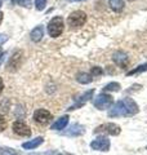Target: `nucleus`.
Instances as JSON below:
<instances>
[{"instance_id": "obj_1", "label": "nucleus", "mask_w": 147, "mask_h": 155, "mask_svg": "<svg viewBox=\"0 0 147 155\" xmlns=\"http://www.w3.org/2000/svg\"><path fill=\"white\" fill-rule=\"evenodd\" d=\"M139 111L138 105L132 98L126 97L124 100L117 101L116 104L109 110V116L110 118H119V116H132L136 115Z\"/></svg>"}, {"instance_id": "obj_2", "label": "nucleus", "mask_w": 147, "mask_h": 155, "mask_svg": "<svg viewBox=\"0 0 147 155\" xmlns=\"http://www.w3.org/2000/svg\"><path fill=\"white\" fill-rule=\"evenodd\" d=\"M65 28V23H63V18L62 17H53L48 23V34L52 38H57L60 36L63 32Z\"/></svg>"}, {"instance_id": "obj_3", "label": "nucleus", "mask_w": 147, "mask_h": 155, "mask_svg": "<svg viewBox=\"0 0 147 155\" xmlns=\"http://www.w3.org/2000/svg\"><path fill=\"white\" fill-rule=\"evenodd\" d=\"M87 22V14L83 11H75L72 12L67 18V23L71 27H80Z\"/></svg>"}, {"instance_id": "obj_4", "label": "nucleus", "mask_w": 147, "mask_h": 155, "mask_svg": "<svg viewBox=\"0 0 147 155\" xmlns=\"http://www.w3.org/2000/svg\"><path fill=\"white\" fill-rule=\"evenodd\" d=\"M112 102H114V98H112L110 94L101 93L94 98L93 105H94V107H97L98 110H106L112 105Z\"/></svg>"}, {"instance_id": "obj_5", "label": "nucleus", "mask_w": 147, "mask_h": 155, "mask_svg": "<svg viewBox=\"0 0 147 155\" xmlns=\"http://www.w3.org/2000/svg\"><path fill=\"white\" fill-rule=\"evenodd\" d=\"M120 132H121V128L115 123L101 124L94 129V133H106L110 136H117V134H120Z\"/></svg>"}, {"instance_id": "obj_6", "label": "nucleus", "mask_w": 147, "mask_h": 155, "mask_svg": "<svg viewBox=\"0 0 147 155\" xmlns=\"http://www.w3.org/2000/svg\"><path fill=\"white\" fill-rule=\"evenodd\" d=\"M90 147L97 151H109L110 150V140L105 136H98L90 142Z\"/></svg>"}, {"instance_id": "obj_7", "label": "nucleus", "mask_w": 147, "mask_h": 155, "mask_svg": "<svg viewBox=\"0 0 147 155\" xmlns=\"http://www.w3.org/2000/svg\"><path fill=\"white\" fill-rule=\"evenodd\" d=\"M12 128H13V132L16 134H18V136H23V137H30L31 136L30 127H28L26 123H23L22 120H17V122H14L13 125H12Z\"/></svg>"}, {"instance_id": "obj_8", "label": "nucleus", "mask_w": 147, "mask_h": 155, "mask_svg": "<svg viewBox=\"0 0 147 155\" xmlns=\"http://www.w3.org/2000/svg\"><path fill=\"white\" fill-rule=\"evenodd\" d=\"M34 120L39 124H45L52 120V114L45 109H38L34 113Z\"/></svg>"}, {"instance_id": "obj_9", "label": "nucleus", "mask_w": 147, "mask_h": 155, "mask_svg": "<svg viewBox=\"0 0 147 155\" xmlns=\"http://www.w3.org/2000/svg\"><path fill=\"white\" fill-rule=\"evenodd\" d=\"M93 94H94V89H90V91H88V92H85V93H83L79 98H77L76 101H75V104H74L72 106H70V111H72V110H76V109H79V107H81V106H84L88 101H89L92 97H93Z\"/></svg>"}, {"instance_id": "obj_10", "label": "nucleus", "mask_w": 147, "mask_h": 155, "mask_svg": "<svg viewBox=\"0 0 147 155\" xmlns=\"http://www.w3.org/2000/svg\"><path fill=\"white\" fill-rule=\"evenodd\" d=\"M112 60H114L115 64L117 66H120L121 69H125V67L129 65V57L125 52H122V51L115 52L114 56H112Z\"/></svg>"}, {"instance_id": "obj_11", "label": "nucleus", "mask_w": 147, "mask_h": 155, "mask_svg": "<svg viewBox=\"0 0 147 155\" xmlns=\"http://www.w3.org/2000/svg\"><path fill=\"white\" fill-rule=\"evenodd\" d=\"M84 133H85V128L81 124H72L67 130L62 132L63 136H70V137H77V136H81Z\"/></svg>"}, {"instance_id": "obj_12", "label": "nucleus", "mask_w": 147, "mask_h": 155, "mask_svg": "<svg viewBox=\"0 0 147 155\" xmlns=\"http://www.w3.org/2000/svg\"><path fill=\"white\" fill-rule=\"evenodd\" d=\"M68 115H63V116H61L60 119H57L54 123L52 124V127H51V129H53V130H62V129H65L66 128V125L68 124Z\"/></svg>"}, {"instance_id": "obj_13", "label": "nucleus", "mask_w": 147, "mask_h": 155, "mask_svg": "<svg viewBox=\"0 0 147 155\" xmlns=\"http://www.w3.org/2000/svg\"><path fill=\"white\" fill-rule=\"evenodd\" d=\"M44 142V138L43 137H36L35 140H31V141H27V142H23L22 143V147L26 149V150H31V149H35L38 146Z\"/></svg>"}, {"instance_id": "obj_14", "label": "nucleus", "mask_w": 147, "mask_h": 155, "mask_svg": "<svg viewBox=\"0 0 147 155\" xmlns=\"http://www.w3.org/2000/svg\"><path fill=\"white\" fill-rule=\"evenodd\" d=\"M30 36H31V40L32 41H40L41 39H43V36H44V27L43 26H38V27H35L34 30L31 31V34H30Z\"/></svg>"}, {"instance_id": "obj_15", "label": "nucleus", "mask_w": 147, "mask_h": 155, "mask_svg": "<svg viewBox=\"0 0 147 155\" xmlns=\"http://www.w3.org/2000/svg\"><path fill=\"white\" fill-rule=\"evenodd\" d=\"M76 80L80 84H88L93 80V76L90 74H88V72H80V74L76 75Z\"/></svg>"}, {"instance_id": "obj_16", "label": "nucleus", "mask_w": 147, "mask_h": 155, "mask_svg": "<svg viewBox=\"0 0 147 155\" xmlns=\"http://www.w3.org/2000/svg\"><path fill=\"white\" fill-rule=\"evenodd\" d=\"M109 3H110L111 9L115 12H120L124 8V2L122 0H109Z\"/></svg>"}, {"instance_id": "obj_17", "label": "nucleus", "mask_w": 147, "mask_h": 155, "mask_svg": "<svg viewBox=\"0 0 147 155\" xmlns=\"http://www.w3.org/2000/svg\"><path fill=\"white\" fill-rule=\"evenodd\" d=\"M120 88H121V87H120L119 83H116V81H111V83H109L105 87L103 91L105 92H119Z\"/></svg>"}, {"instance_id": "obj_18", "label": "nucleus", "mask_w": 147, "mask_h": 155, "mask_svg": "<svg viewBox=\"0 0 147 155\" xmlns=\"http://www.w3.org/2000/svg\"><path fill=\"white\" fill-rule=\"evenodd\" d=\"M0 155H21L18 151H16L12 147H7V146H2L0 147Z\"/></svg>"}, {"instance_id": "obj_19", "label": "nucleus", "mask_w": 147, "mask_h": 155, "mask_svg": "<svg viewBox=\"0 0 147 155\" xmlns=\"http://www.w3.org/2000/svg\"><path fill=\"white\" fill-rule=\"evenodd\" d=\"M143 71H147V64H143V65H139V66H137L136 69L133 70H130L126 72V75L130 76V75H134V74H138V72H143Z\"/></svg>"}, {"instance_id": "obj_20", "label": "nucleus", "mask_w": 147, "mask_h": 155, "mask_svg": "<svg viewBox=\"0 0 147 155\" xmlns=\"http://www.w3.org/2000/svg\"><path fill=\"white\" fill-rule=\"evenodd\" d=\"M89 74H90L92 76H100V75L103 74V70H102V67L94 66V67H92V70H90Z\"/></svg>"}, {"instance_id": "obj_21", "label": "nucleus", "mask_w": 147, "mask_h": 155, "mask_svg": "<svg viewBox=\"0 0 147 155\" xmlns=\"http://www.w3.org/2000/svg\"><path fill=\"white\" fill-rule=\"evenodd\" d=\"M47 5V0H35V8L38 11H43Z\"/></svg>"}, {"instance_id": "obj_22", "label": "nucleus", "mask_w": 147, "mask_h": 155, "mask_svg": "<svg viewBox=\"0 0 147 155\" xmlns=\"http://www.w3.org/2000/svg\"><path fill=\"white\" fill-rule=\"evenodd\" d=\"M5 128H7V120L3 115H0V132H3Z\"/></svg>"}, {"instance_id": "obj_23", "label": "nucleus", "mask_w": 147, "mask_h": 155, "mask_svg": "<svg viewBox=\"0 0 147 155\" xmlns=\"http://www.w3.org/2000/svg\"><path fill=\"white\" fill-rule=\"evenodd\" d=\"M7 39H8V38H7V35H4V34H2V35H0V45H2L3 43L7 40Z\"/></svg>"}, {"instance_id": "obj_24", "label": "nucleus", "mask_w": 147, "mask_h": 155, "mask_svg": "<svg viewBox=\"0 0 147 155\" xmlns=\"http://www.w3.org/2000/svg\"><path fill=\"white\" fill-rule=\"evenodd\" d=\"M17 3H18V4H21V5H23V7H26L27 4H28L27 0H17Z\"/></svg>"}, {"instance_id": "obj_25", "label": "nucleus", "mask_w": 147, "mask_h": 155, "mask_svg": "<svg viewBox=\"0 0 147 155\" xmlns=\"http://www.w3.org/2000/svg\"><path fill=\"white\" fill-rule=\"evenodd\" d=\"M54 151H51V153H44V154H28V155H53Z\"/></svg>"}, {"instance_id": "obj_26", "label": "nucleus", "mask_w": 147, "mask_h": 155, "mask_svg": "<svg viewBox=\"0 0 147 155\" xmlns=\"http://www.w3.org/2000/svg\"><path fill=\"white\" fill-rule=\"evenodd\" d=\"M3 88H4V83H3V79L0 78V94H2V92H3Z\"/></svg>"}, {"instance_id": "obj_27", "label": "nucleus", "mask_w": 147, "mask_h": 155, "mask_svg": "<svg viewBox=\"0 0 147 155\" xmlns=\"http://www.w3.org/2000/svg\"><path fill=\"white\" fill-rule=\"evenodd\" d=\"M3 16H4L3 12H0V23H2V21H3Z\"/></svg>"}, {"instance_id": "obj_28", "label": "nucleus", "mask_w": 147, "mask_h": 155, "mask_svg": "<svg viewBox=\"0 0 147 155\" xmlns=\"http://www.w3.org/2000/svg\"><path fill=\"white\" fill-rule=\"evenodd\" d=\"M60 155H67V154H60ZM68 155H70V154H68Z\"/></svg>"}, {"instance_id": "obj_29", "label": "nucleus", "mask_w": 147, "mask_h": 155, "mask_svg": "<svg viewBox=\"0 0 147 155\" xmlns=\"http://www.w3.org/2000/svg\"><path fill=\"white\" fill-rule=\"evenodd\" d=\"M75 2H80V0H75Z\"/></svg>"}, {"instance_id": "obj_30", "label": "nucleus", "mask_w": 147, "mask_h": 155, "mask_svg": "<svg viewBox=\"0 0 147 155\" xmlns=\"http://www.w3.org/2000/svg\"><path fill=\"white\" fill-rule=\"evenodd\" d=\"M0 4H2V0H0Z\"/></svg>"}, {"instance_id": "obj_31", "label": "nucleus", "mask_w": 147, "mask_h": 155, "mask_svg": "<svg viewBox=\"0 0 147 155\" xmlns=\"http://www.w3.org/2000/svg\"><path fill=\"white\" fill-rule=\"evenodd\" d=\"M129 2H133V0H129Z\"/></svg>"}]
</instances>
